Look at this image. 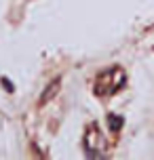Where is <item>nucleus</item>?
<instances>
[{"label": "nucleus", "mask_w": 154, "mask_h": 160, "mask_svg": "<svg viewBox=\"0 0 154 160\" xmlns=\"http://www.w3.org/2000/svg\"><path fill=\"white\" fill-rule=\"evenodd\" d=\"M57 87H59V82H57V80H55V82L51 84V88H49V91H44V95H42V101H49L51 97H53V93H55V91H57Z\"/></svg>", "instance_id": "nucleus-1"}]
</instances>
